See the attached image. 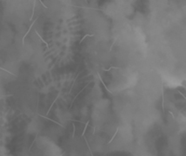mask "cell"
<instances>
[{"label":"cell","instance_id":"obj_3","mask_svg":"<svg viewBox=\"0 0 186 156\" xmlns=\"http://www.w3.org/2000/svg\"><path fill=\"white\" fill-rule=\"evenodd\" d=\"M35 31H36V33H37V37H39V38H40V40H41V41H42V42H43V43H45V45H46V47H49V44H48V43H46V42H45V41H44V39H43V38H42V37H41L40 35L38 34V32H37V30H35Z\"/></svg>","mask_w":186,"mask_h":156},{"label":"cell","instance_id":"obj_4","mask_svg":"<svg viewBox=\"0 0 186 156\" xmlns=\"http://www.w3.org/2000/svg\"><path fill=\"white\" fill-rule=\"evenodd\" d=\"M35 6H36V2L34 3V4H33V8H32V16H31V20L32 19V17H33V16H34V12H35Z\"/></svg>","mask_w":186,"mask_h":156},{"label":"cell","instance_id":"obj_2","mask_svg":"<svg viewBox=\"0 0 186 156\" xmlns=\"http://www.w3.org/2000/svg\"><path fill=\"white\" fill-rule=\"evenodd\" d=\"M37 19V18H36V20ZM36 20H35V21H33V23H32V24H31V26H30V28H29V30H28V31H27V32H26V34L24 35V38H23V43H24V38H25L26 37V36H27V35L29 34V33H30V31H31V30H32V26L34 25L35 24V22H36Z\"/></svg>","mask_w":186,"mask_h":156},{"label":"cell","instance_id":"obj_1","mask_svg":"<svg viewBox=\"0 0 186 156\" xmlns=\"http://www.w3.org/2000/svg\"><path fill=\"white\" fill-rule=\"evenodd\" d=\"M175 101L178 108L186 115V80L176 90Z\"/></svg>","mask_w":186,"mask_h":156}]
</instances>
